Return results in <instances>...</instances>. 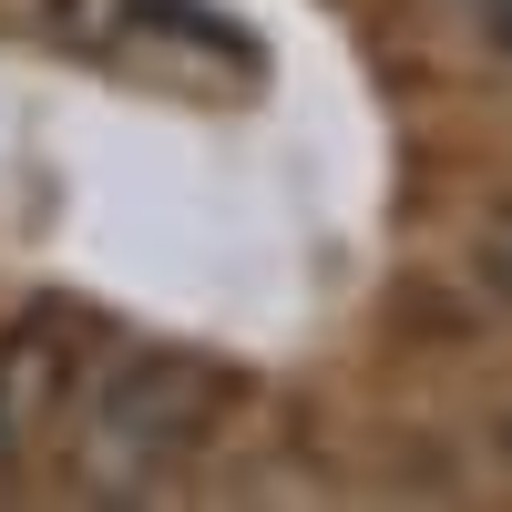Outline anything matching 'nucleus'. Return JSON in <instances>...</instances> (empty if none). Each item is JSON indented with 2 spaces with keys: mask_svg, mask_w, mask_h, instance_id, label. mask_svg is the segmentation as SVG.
Returning <instances> with one entry per match:
<instances>
[{
  "mask_svg": "<svg viewBox=\"0 0 512 512\" xmlns=\"http://www.w3.org/2000/svg\"><path fill=\"white\" fill-rule=\"evenodd\" d=\"M205 420H216V379H205L195 359H164V349H144V359H123L103 390H93V420H82V461L123 492V482H144V472H164Z\"/></svg>",
  "mask_w": 512,
  "mask_h": 512,
  "instance_id": "obj_1",
  "label": "nucleus"
},
{
  "mask_svg": "<svg viewBox=\"0 0 512 512\" xmlns=\"http://www.w3.org/2000/svg\"><path fill=\"white\" fill-rule=\"evenodd\" d=\"M482 277H492V297L512 308V205H502V216L482 226Z\"/></svg>",
  "mask_w": 512,
  "mask_h": 512,
  "instance_id": "obj_2",
  "label": "nucleus"
},
{
  "mask_svg": "<svg viewBox=\"0 0 512 512\" xmlns=\"http://www.w3.org/2000/svg\"><path fill=\"white\" fill-rule=\"evenodd\" d=\"M482 21H492V41L512 52V0H482Z\"/></svg>",
  "mask_w": 512,
  "mask_h": 512,
  "instance_id": "obj_3",
  "label": "nucleus"
},
{
  "mask_svg": "<svg viewBox=\"0 0 512 512\" xmlns=\"http://www.w3.org/2000/svg\"><path fill=\"white\" fill-rule=\"evenodd\" d=\"M502 441H512V431H502Z\"/></svg>",
  "mask_w": 512,
  "mask_h": 512,
  "instance_id": "obj_4",
  "label": "nucleus"
}]
</instances>
